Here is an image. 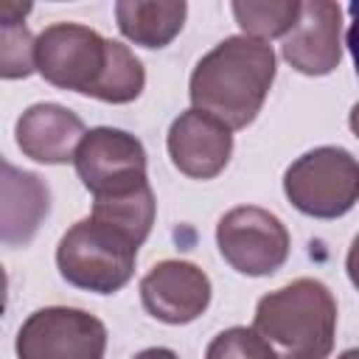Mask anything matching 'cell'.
I'll list each match as a JSON object with an SVG mask.
<instances>
[{
    "label": "cell",
    "instance_id": "6da1fadb",
    "mask_svg": "<svg viewBox=\"0 0 359 359\" xmlns=\"http://www.w3.org/2000/svg\"><path fill=\"white\" fill-rule=\"evenodd\" d=\"M275 81V50L269 42L236 34L208 50L188 81L194 109L222 121L227 129L250 126Z\"/></svg>",
    "mask_w": 359,
    "mask_h": 359
},
{
    "label": "cell",
    "instance_id": "7a4b0ae2",
    "mask_svg": "<svg viewBox=\"0 0 359 359\" xmlns=\"http://www.w3.org/2000/svg\"><path fill=\"white\" fill-rule=\"evenodd\" d=\"M252 328L278 359H328L337 334V300L325 283L297 278L258 300Z\"/></svg>",
    "mask_w": 359,
    "mask_h": 359
},
{
    "label": "cell",
    "instance_id": "8992f818",
    "mask_svg": "<svg viewBox=\"0 0 359 359\" xmlns=\"http://www.w3.org/2000/svg\"><path fill=\"white\" fill-rule=\"evenodd\" d=\"M76 174L95 199L129 196L149 185L143 143L112 126H95L76 151Z\"/></svg>",
    "mask_w": 359,
    "mask_h": 359
},
{
    "label": "cell",
    "instance_id": "9a60e30c",
    "mask_svg": "<svg viewBox=\"0 0 359 359\" xmlns=\"http://www.w3.org/2000/svg\"><path fill=\"white\" fill-rule=\"evenodd\" d=\"M28 3H0V76L3 79H25L36 70V39L25 28Z\"/></svg>",
    "mask_w": 359,
    "mask_h": 359
},
{
    "label": "cell",
    "instance_id": "ac0fdd59",
    "mask_svg": "<svg viewBox=\"0 0 359 359\" xmlns=\"http://www.w3.org/2000/svg\"><path fill=\"white\" fill-rule=\"evenodd\" d=\"M205 359H278V353L255 328L233 325L210 339Z\"/></svg>",
    "mask_w": 359,
    "mask_h": 359
},
{
    "label": "cell",
    "instance_id": "5b68a950",
    "mask_svg": "<svg viewBox=\"0 0 359 359\" xmlns=\"http://www.w3.org/2000/svg\"><path fill=\"white\" fill-rule=\"evenodd\" d=\"M109 62V39L79 22H53L36 36V73L59 87L93 95Z\"/></svg>",
    "mask_w": 359,
    "mask_h": 359
},
{
    "label": "cell",
    "instance_id": "5bb4252c",
    "mask_svg": "<svg viewBox=\"0 0 359 359\" xmlns=\"http://www.w3.org/2000/svg\"><path fill=\"white\" fill-rule=\"evenodd\" d=\"M188 6L182 0H123L115 3L121 34L143 48H165L185 25Z\"/></svg>",
    "mask_w": 359,
    "mask_h": 359
},
{
    "label": "cell",
    "instance_id": "30bf717a",
    "mask_svg": "<svg viewBox=\"0 0 359 359\" xmlns=\"http://www.w3.org/2000/svg\"><path fill=\"white\" fill-rule=\"evenodd\" d=\"M283 59L303 76H328L342 59V8L331 0H306L280 42Z\"/></svg>",
    "mask_w": 359,
    "mask_h": 359
},
{
    "label": "cell",
    "instance_id": "2e32d148",
    "mask_svg": "<svg viewBox=\"0 0 359 359\" xmlns=\"http://www.w3.org/2000/svg\"><path fill=\"white\" fill-rule=\"evenodd\" d=\"M300 0H236L230 8L247 36L266 42L292 31L300 17Z\"/></svg>",
    "mask_w": 359,
    "mask_h": 359
},
{
    "label": "cell",
    "instance_id": "7402d4cb",
    "mask_svg": "<svg viewBox=\"0 0 359 359\" xmlns=\"http://www.w3.org/2000/svg\"><path fill=\"white\" fill-rule=\"evenodd\" d=\"M348 126H351V132L359 137V104H353V107H351V115H348Z\"/></svg>",
    "mask_w": 359,
    "mask_h": 359
},
{
    "label": "cell",
    "instance_id": "d6986e66",
    "mask_svg": "<svg viewBox=\"0 0 359 359\" xmlns=\"http://www.w3.org/2000/svg\"><path fill=\"white\" fill-rule=\"evenodd\" d=\"M351 11V25H348V34H345V45L351 50V59H353V67H356V76H359V0L348 6Z\"/></svg>",
    "mask_w": 359,
    "mask_h": 359
},
{
    "label": "cell",
    "instance_id": "e0dca14e",
    "mask_svg": "<svg viewBox=\"0 0 359 359\" xmlns=\"http://www.w3.org/2000/svg\"><path fill=\"white\" fill-rule=\"evenodd\" d=\"M143 87H146V70L140 59L123 42L109 39V62L93 98L107 104H129L143 93Z\"/></svg>",
    "mask_w": 359,
    "mask_h": 359
},
{
    "label": "cell",
    "instance_id": "4fadbf2b",
    "mask_svg": "<svg viewBox=\"0 0 359 359\" xmlns=\"http://www.w3.org/2000/svg\"><path fill=\"white\" fill-rule=\"evenodd\" d=\"M48 185L11 163H3V241L8 247H25L48 216Z\"/></svg>",
    "mask_w": 359,
    "mask_h": 359
},
{
    "label": "cell",
    "instance_id": "277c9868",
    "mask_svg": "<svg viewBox=\"0 0 359 359\" xmlns=\"http://www.w3.org/2000/svg\"><path fill=\"white\" fill-rule=\"evenodd\" d=\"M283 194L306 216L339 219L359 202V160L342 146H317L286 168Z\"/></svg>",
    "mask_w": 359,
    "mask_h": 359
},
{
    "label": "cell",
    "instance_id": "ffe728a7",
    "mask_svg": "<svg viewBox=\"0 0 359 359\" xmlns=\"http://www.w3.org/2000/svg\"><path fill=\"white\" fill-rule=\"evenodd\" d=\"M345 269H348L351 283H353L356 292H359V236L351 241V250H348V258H345Z\"/></svg>",
    "mask_w": 359,
    "mask_h": 359
},
{
    "label": "cell",
    "instance_id": "44dd1931",
    "mask_svg": "<svg viewBox=\"0 0 359 359\" xmlns=\"http://www.w3.org/2000/svg\"><path fill=\"white\" fill-rule=\"evenodd\" d=\"M135 359H180L171 348H146V351H140Z\"/></svg>",
    "mask_w": 359,
    "mask_h": 359
},
{
    "label": "cell",
    "instance_id": "52a82bcc",
    "mask_svg": "<svg viewBox=\"0 0 359 359\" xmlns=\"http://www.w3.org/2000/svg\"><path fill=\"white\" fill-rule=\"evenodd\" d=\"M216 244L222 258L236 272L247 278H264L286 264L292 238L275 213L255 205H238L219 219Z\"/></svg>",
    "mask_w": 359,
    "mask_h": 359
},
{
    "label": "cell",
    "instance_id": "9c48e42d",
    "mask_svg": "<svg viewBox=\"0 0 359 359\" xmlns=\"http://www.w3.org/2000/svg\"><path fill=\"white\" fill-rule=\"evenodd\" d=\"M140 300L154 320L185 325L210 306V278L191 261H160L143 275Z\"/></svg>",
    "mask_w": 359,
    "mask_h": 359
},
{
    "label": "cell",
    "instance_id": "ba28073f",
    "mask_svg": "<svg viewBox=\"0 0 359 359\" xmlns=\"http://www.w3.org/2000/svg\"><path fill=\"white\" fill-rule=\"evenodd\" d=\"M14 351L17 359H104L107 325L70 306L36 309L20 325Z\"/></svg>",
    "mask_w": 359,
    "mask_h": 359
},
{
    "label": "cell",
    "instance_id": "3957f363",
    "mask_svg": "<svg viewBox=\"0 0 359 359\" xmlns=\"http://www.w3.org/2000/svg\"><path fill=\"white\" fill-rule=\"evenodd\" d=\"M140 244L123 230L87 216L76 222L56 247L59 275L84 292L112 294L132 280Z\"/></svg>",
    "mask_w": 359,
    "mask_h": 359
},
{
    "label": "cell",
    "instance_id": "7c38bea8",
    "mask_svg": "<svg viewBox=\"0 0 359 359\" xmlns=\"http://www.w3.org/2000/svg\"><path fill=\"white\" fill-rule=\"evenodd\" d=\"M84 135H87L84 121L67 107L50 104V101L31 104L17 118V126H14L20 151L48 165H62V163L76 160V151Z\"/></svg>",
    "mask_w": 359,
    "mask_h": 359
},
{
    "label": "cell",
    "instance_id": "603a6c76",
    "mask_svg": "<svg viewBox=\"0 0 359 359\" xmlns=\"http://www.w3.org/2000/svg\"><path fill=\"white\" fill-rule=\"evenodd\" d=\"M337 359H359V348H348V351H342Z\"/></svg>",
    "mask_w": 359,
    "mask_h": 359
},
{
    "label": "cell",
    "instance_id": "8fae6325",
    "mask_svg": "<svg viewBox=\"0 0 359 359\" xmlns=\"http://www.w3.org/2000/svg\"><path fill=\"white\" fill-rule=\"evenodd\" d=\"M168 157L174 168L191 180L219 177L233 154V129L202 109L180 112L168 126Z\"/></svg>",
    "mask_w": 359,
    "mask_h": 359
}]
</instances>
